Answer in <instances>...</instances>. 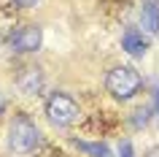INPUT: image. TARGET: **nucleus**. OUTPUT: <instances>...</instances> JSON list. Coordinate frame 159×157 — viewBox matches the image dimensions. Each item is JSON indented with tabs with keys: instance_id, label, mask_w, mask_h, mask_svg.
<instances>
[{
	"instance_id": "nucleus-12",
	"label": "nucleus",
	"mask_w": 159,
	"mask_h": 157,
	"mask_svg": "<svg viewBox=\"0 0 159 157\" xmlns=\"http://www.w3.org/2000/svg\"><path fill=\"white\" fill-rule=\"evenodd\" d=\"M148 157H159V149H151V152H148Z\"/></svg>"
},
{
	"instance_id": "nucleus-13",
	"label": "nucleus",
	"mask_w": 159,
	"mask_h": 157,
	"mask_svg": "<svg viewBox=\"0 0 159 157\" xmlns=\"http://www.w3.org/2000/svg\"><path fill=\"white\" fill-rule=\"evenodd\" d=\"M157 111H159V87H157Z\"/></svg>"
},
{
	"instance_id": "nucleus-1",
	"label": "nucleus",
	"mask_w": 159,
	"mask_h": 157,
	"mask_svg": "<svg viewBox=\"0 0 159 157\" xmlns=\"http://www.w3.org/2000/svg\"><path fill=\"white\" fill-rule=\"evenodd\" d=\"M140 84H143L140 73L129 65H116V68H111L108 76H105V87H108V92L116 100H129L132 95H138Z\"/></svg>"
},
{
	"instance_id": "nucleus-4",
	"label": "nucleus",
	"mask_w": 159,
	"mask_h": 157,
	"mask_svg": "<svg viewBox=\"0 0 159 157\" xmlns=\"http://www.w3.org/2000/svg\"><path fill=\"white\" fill-rule=\"evenodd\" d=\"M8 43L14 52H25V54L27 52H38L43 43V30L38 25H25V27H19L16 33H11Z\"/></svg>"
},
{
	"instance_id": "nucleus-3",
	"label": "nucleus",
	"mask_w": 159,
	"mask_h": 157,
	"mask_svg": "<svg viewBox=\"0 0 159 157\" xmlns=\"http://www.w3.org/2000/svg\"><path fill=\"white\" fill-rule=\"evenodd\" d=\"M46 116H49L51 125L67 127V125H73L78 119V103L70 95H65V92H54L46 100Z\"/></svg>"
},
{
	"instance_id": "nucleus-10",
	"label": "nucleus",
	"mask_w": 159,
	"mask_h": 157,
	"mask_svg": "<svg viewBox=\"0 0 159 157\" xmlns=\"http://www.w3.org/2000/svg\"><path fill=\"white\" fill-rule=\"evenodd\" d=\"M16 6H22V8H33L35 3H41V0H14Z\"/></svg>"
},
{
	"instance_id": "nucleus-7",
	"label": "nucleus",
	"mask_w": 159,
	"mask_h": 157,
	"mask_svg": "<svg viewBox=\"0 0 159 157\" xmlns=\"http://www.w3.org/2000/svg\"><path fill=\"white\" fill-rule=\"evenodd\" d=\"M140 22H143V30H148L151 35H157V38H159V8L151 3V0H146V3H143Z\"/></svg>"
},
{
	"instance_id": "nucleus-5",
	"label": "nucleus",
	"mask_w": 159,
	"mask_h": 157,
	"mask_svg": "<svg viewBox=\"0 0 159 157\" xmlns=\"http://www.w3.org/2000/svg\"><path fill=\"white\" fill-rule=\"evenodd\" d=\"M19 84V90L25 92V95H38L43 87V73H41V68H25L22 71V76L16 79Z\"/></svg>"
},
{
	"instance_id": "nucleus-11",
	"label": "nucleus",
	"mask_w": 159,
	"mask_h": 157,
	"mask_svg": "<svg viewBox=\"0 0 159 157\" xmlns=\"http://www.w3.org/2000/svg\"><path fill=\"white\" fill-rule=\"evenodd\" d=\"M6 111V98H3V92H0V114Z\"/></svg>"
},
{
	"instance_id": "nucleus-2",
	"label": "nucleus",
	"mask_w": 159,
	"mask_h": 157,
	"mask_svg": "<svg viewBox=\"0 0 159 157\" xmlns=\"http://www.w3.org/2000/svg\"><path fill=\"white\" fill-rule=\"evenodd\" d=\"M41 144V133L27 116H16L8 127V146L16 155H30L35 152V146Z\"/></svg>"
},
{
	"instance_id": "nucleus-6",
	"label": "nucleus",
	"mask_w": 159,
	"mask_h": 157,
	"mask_svg": "<svg viewBox=\"0 0 159 157\" xmlns=\"http://www.w3.org/2000/svg\"><path fill=\"white\" fill-rule=\"evenodd\" d=\"M121 46H124L127 54H132V57H143V54L148 52V41H146L140 33H135V30H127V33H124Z\"/></svg>"
},
{
	"instance_id": "nucleus-9",
	"label": "nucleus",
	"mask_w": 159,
	"mask_h": 157,
	"mask_svg": "<svg viewBox=\"0 0 159 157\" xmlns=\"http://www.w3.org/2000/svg\"><path fill=\"white\" fill-rule=\"evenodd\" d=\"M148 108H138V111H135V125H138V127H140V125H146L148 122Z\"/></svg>"
},
{
	"instance_id": "nucleus-8",
	"label": "nucleus",
	"mask_w": 159,
	"mask_h": 157,
	"mask_svg": "<svg viewBox=\"0 0 159 157\" xmlns=\"http://www.w3.org/2000/svg\"><path fill=\"white\" fill-rule=\"evenodd\" d=\"M81 149H86L92 157H113V152H111L105 144H78Z\"/></svg>"
}]
</instances>
